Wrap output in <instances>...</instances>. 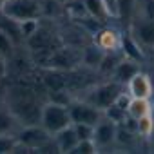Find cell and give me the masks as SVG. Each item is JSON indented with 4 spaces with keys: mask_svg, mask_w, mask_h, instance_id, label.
Masks as SVG:
<instances>
[{
    "mask_svg": "<svg viewBox=\"0 0 154 154\" xmlns=\"http://www.w3.org/2000/svg\"><path fill=\"white\" fill-rule=\"evenodd\" d=\"M6 100L9 105V111L15 114V118L26 125L40 123L42 116V105L36 103L35 93L27 87H13L9 93H6Z\"/></svg>",
    "mask_w": 154,
    "mask_h": 154,
    "instance_id": "obj_1",
    "label": "cell"
},
{
    "mask_svg": "<svg viewBox=\"0 0 154 154\" xmlns=\"http://www.w3.org/2000/svg\"><path fill=\"white\" fill-rule=\"evenodd\" d=\"M40 123L54 136L58 131L69 127L72 123L71 114H69V107L56 103V102H47L42 105V116H40Z\"/></svg>",
    "mask_w": 154,
    "mask_h": 154,
    "instance_id": "obj_2",
    "label": "cell"
},
{
    "mask_svg": "<svg viewBox=\"0 0 154 154\" xmlns=\"http://www.w3.org/2000/svg\"><path fill=\"white\" fill-rule=\"evenodd\" d=\"M0 13L4 18L20 24L24 20L40 17V2L38 0H6Z\"/></svg>",
    "mask_w": 154,
    "mask_h": 154,
    "instance_id": "obj_3",
    "label": "cell"
},
{
    "mask_svg": "<svg viewBox=\"0 0 154 154\" xmlns=\"http://www.w3.org/2000/svg\"><path fill=\"white\" fill-rule=\"evenodd\" d=\"M17 140L20 145H24L27 150H38L40 147H44L47 141L53 140V134L40 123H31V125H24L22 131L17 134Z\"/></svg>",
    "mask_w": 154,
    "mask_h": 154,
    "instance_id": "obj_4",
    "label": "cell"
},
{
    "mask_svg": "<svg viewBox=\"0 0 154 154\" xmlns=\"http://www.w3.org/2000/svg\"><path fill=\"white\" fill-rule=\"evenodd\" d=\"M123 93V85L120 84V82H116V80H112V82H107V84H102V85H98L93 93H91V96H89V103H93L94 107H98V109H102V111H105L111 103H114L116 102V98L120 96Z\"/></svg>",
    "mask_w": 154,
    "mask_h": 154,
    "instance_id": "obj_5",
    "label": "cell"
},
{
    "mask_svg": "<svg viewBox=\"0 0 154 154\" xmlns=\"http://www.w3.org/2000/svg\"><path fill=\"white\" fill-rule=\"evenodd\" d=\"M69 114L72 123H89L98 125L103 120V111L89 102H72L69 103Z\"/></svg>",
    "mask_w": 154,
    "mask_h": 154,
    "instance_id": "obj_6",
    "label": "cell"
},
{
    "mask_svg": "<svg viewBox=\"0 0 154 154\" xmlns=\"http://www.w3.org/2000/svg\"><path fill=\"white\" fill-rule=\"evenodd\" d=\"M78 60H80V56L76 54L72 49H69V47L54 49V51L49 53V58H47L51 69H62V71L74 67L76 63H78Z\"/></svg>",
    "mask_w": 154,
    "mask_h": 154,
    "instance_id": "obj_7",
    "label": "cell"
},
{
    "mask_svg": "<svg viewBox=\"0 0 154 154\" xmlns=\"http://www.w3.org/2000/svg\"><path fill=\"white\" fill-rule=\"evenodd\" d=\"M94 44L103 51V53H114L122 49V35L112 29V27H103L96 33Z\"/></svg>",
    "mask_w": 154,
    "mask_h": 154,
    "instance_id": "obj_8",
    "label": "cell"
},
{
    "mask_svg": "<svg viewBox=\"0 0 154 154\" xmlns=\"http://www.w3.org/2000/svg\"><path fill=\"white\" fill-rule=\"evenodd\" d=\"M127 91L131 98H150L152 96V84L145 72H136L127 82Z\"/></svg>",
    "mask_w": 154,
    "mask_h": 154,
    "instance_id": "obj_9",
    "label": "cell"
},
{
    "mask_svg": "<svg viewBox=\"0 0 154 154\" xmlns=\"http://www.w3.org/2000/svg\"><path fill=\"white\" fill-rule=\"evenodd\" d=\"M116 131H118V123L111 122V120H102L96 127H94V141L96 145H109L116 140Z\"/></svg>",
    "mask_w": 154,
    "mask_h": 154,
    "instance_id": "obj_10",
    "label": "cell"
},
{
    "mask_svg": "<svg viewBox=\"0 0 154 154\" xmlns=\"http://www.w3.org/2000/svg\"><path fill=\"white\" fill-rule=\"evenodd\" d=\"M140 62H136V60H131V58H122V62L116 65V69H114V72H112V76H114V80L116 82H120L122 85H127V82L132 78V76L136 74V72H140V65H138Z\"/></svg>",
    "mask_w": 154,
    "mask_h": 154,
    "instance_id": "obj_11",
    "label": "cell"
},
{
    "mask_svg": "<svg viewBox=\"0 0 154 154\" xmlns=\"http://www.w3.org/2000/svg\"><path fill=\"white\" fill-rule=\"evenodd\" d=\"M53 140L56 141L60 152H71V150L74 149V145L80 141V138H78V134H76V129H74L72 123H71L69 127L58 131V132L53 136Z\"/></svg>",
    "mask_w": 154,
    "mask_h": 154,
    "instance_id": "obj_12",
    "label": "cell"
},
{
    "mask_svg": "<svg viewBox=\"0 0 154 154\" xmlns=\"http://www.w3.org/2000/svg\"><path fill=\"white\" fill-rule=\"evenodd\" d=\"M82 2H84V6L87 9L89 17L98 20V22H105L114 15L105 0H82Z\"/></svg>",
    "mask_w": 154,
    "mask_h": 154,
    "instance_id": "obj_13",
    "label": "cell"
},
{
    "mask_svg": "<svg viewBox=\"0 0 154 154\" xmlns=\"http://www.w3.org/2000/svg\"><path fill=\"white\" fill-rule=\"evenodd\" d=\"M44 84L49 91H63L67 89V78L62 69H49L44 74Z\"/></svg>",
    "mask_w": 154,
    "mask_h": 154,
    "instance_id": "obj_14",
    "label": "cell"
},
{
    "mask_svg": "<svg viewBox=\"0 0 154 154\" xmlns=\"http://www.w3.org/2000/svg\"><path fill=\"white\" fill-rule=\"evenodd\" d=\"M152 112V103L150 98H131L129 107H127V114L134 120H140L141 116Z\"/></svg>",
    "mask_w": 154,
    "mask_h": 154,
    "instance_id": "obj_15",
    "label": "cell"
},
{
    "mask_svg": "<svg viewBox=\"0 0 154 154\" xmlns=\"http://www.w3.org/2000/svg\"><path fill=\"white\" fill-rule=\"evenodd\" d=\"M136 38L145 45H154V20L145 18L136 24Z\"/></svg>",
    "mask_w": 154,
    "mask_h": 154,
    "instance_id": "obj_16",
    "label": "cell"
},
{
    "mask_svg": "<svg viewBox=\"0 0 154 154\" xmlns=\"http://www.w3.org/2000/svg\"><path fill=\"white\" fill-rule=\"evenodd\" d=\"M122 51H123L125 58H131V60H136V62L143 60V53H141L138 42L132 36H122Z\"/></svg>",
    "mask_w": 154,
    "mask_h": 154,
    "instance_id": "obj_17",
    "label": "cell"
},
{
    "mask_svg": "<svg viewBox=\"0 0 154 154\" xmlns=\"http://www.w3.org/2000/svg\"><path fill=\"white\" fill-rule=\"evenodd\" d=\"M49 42H51V35H49V31H45V29H42V27H38V31H36L33 36L27 38V44H29L33 49H38V51L47 49Z\"/></svg>",
    "mask_w": 154,
    "mask_h": 154,
    "instance_id": "obj_18",
    "label": "cell"
},
{
    "mask_svg": "<svg viewBox=\"0 0 154 154\" xmlns=\"http://www.w3.org/2000/svg\"><path fill=\"white\" fill-rule=\"evenodd\" d=\"M103 116L107 118V120H111V122H114V123H123L125 120H127V109H123L122 105H118L116 102L114 103H111L105 111H103Z\"/></svg>",
    "mask_w": 154,
    "mask_h": 154,
    "instance_id": "obj_19",
    "label": "cell"
},
{
    "mask_svg": "<svg viewBox=\"0 0 154 154\" xmlns=\"http://www.w3.org/2000/svg\"><path fill=\"white\" fill-rule=\"evenodd\" d=\"M152 132H154V116H152V112H149V114L141 116L140 120H136V134L138 136L149 138Z\"/></svg>",
    "mask_w": 154,
    "mask_h": 154,
    "instance_id": "obj_20",
    "label": "cell"
},
{
    "mask_svg": "<svg viewBox=\"0 0 154 154\" xmlns=\"http://www.w3.org/2000/svg\"><path fill=\"white\" fill-rule=\"evenodd\" d=\"M65 9H67L69 17L74 18V20H84L85 17H89V13H87L82 0H71V2L65 4Z\"/></svg>",
    "mask_w": 154,
    "mask_h": 154,
    "instance_id": "obj_21",
    "label": "cell"
},
{
    "mask_svg": "<svg viewBox=\"0 0 154 154\" xmlns=\"http://www.w3.org/2000/svg\"><path fill=\"white\" fill-rule=\"evenodd\" d=\"M18 120L15 118V114L8 109H0V134H9L11 131H13V127H15V123H17Z\"/></svg>",
    "mask_w": 154,
    "mask_h": 154,
    "instance_id": "obj_22",
    "label": "cell"
},
{
    "mask_svg": "<svg viewBox=\"0 0 154 154\" xmlns=\"http://www.w3.org/2000/svg\"><path fill=\"white\" fill-rule=\"evenodd\" d=\"M103 54H105V53H103L96 44H94V45H91V47H87V49H85L84 62H85V63H89V65H93V67H100Z\"/></svg>",
    "mask_w": 154,
    "mask_h": 154,
    "instance_id": "obj_23",
    "label": "cell"
},
{
    "mask_svg": "<svg viewBox=\"0 0 154 154\" xmlns=\"http://www.w3.org/2000/svg\"><path fill=\"white\" fill-rule=\"evenodd\" d=\"M122 62V58H118L116 56V51L114 53H105L103 54V58H102V63H100V71L102 72H114V69H116V65Z\"/></svg>",
    "mask_w": 154,
    "mask_h": 154,
    "instance_id": "obj_24",
    "label": "cell"
},
{
    "mask_svg": "<svg viewBox=\"0 0 154 154\" xmlns=\"http://www.w3.org/2000/svg\"><path fill=\"white\" fill-rule=\"evenodd\" d=\"M96 150H98V145L94 140H80L69 154H94Z\"/></svg>",
    "mask_w": 154,
    "mask_h": 154,
    "instance_id": "obj_25",
    "label": "cell"
},
{
    "mask_svg": "<svg viewBox=\"0 0 154 154\" xmlns=\"http://www.w3.org/2000/svg\"><path fill=\"white\" fill-rule=\"evenodd\" d=\"M17 145H18L17 136H11V134H0V154L15 152Z\"/></svg>",
    "mask_w": 154,
    "mask_h": 154,
    "instance_id": "obj_26",
    "label": "cell"
},
{
    "mask_svg": "<svg viewBox=\"0 0 154 154\" xmlns=\"http://www.w3.org/2000/svg\"><path fill=\"white\" fill-rule=\"evenodd\" d=\"M18 27H20V35L27 40L29 36H33V35L38 31L40 24H38V18H29V20L20 22V24H18Z\"/></svg>",
    "mask_w": 154,
    "mask_h": 154,
    "instance_id": "obj_27",
    "label": "cell"
},
{
    "mask_svg": "<svg viewBox=\"0 0 154 154\" xmlns=\"http://www.w3.org/2000/svg\"><path fill=\"white\" fill-rule=\"evenodd\" d=\"M134 9V0H116V15L120 18H129Z\"/></svg>",
    "mask_w": 154,
    "mask_h": 154,
    "instance_id": "obj_28",
    "label": "cell"
},
{
    "mask_svg": "<svg viewBox=\"0 0 154 154\" xmlns=\"http://www.w3.org/2000/svg\"><path fill=\"white\" fill-rule=\"evenodd\" d=\"M134 131L132 129H129L127 125H123V123H120L118 125V131H116V141H120V143H132L134 141Z\"/></svg>",
    "mask_w": 154,
    "mask_h": 154,
    "instance_id": "obj_29",
    "label": "cell"
},
{
    "mask_svg": "<svg viewBox=\"0 0 154 154\" xmlns=\"http://www.w3.org/2000/svg\"><path fill=\"white\" fill-rule=\"evenodd\" d=\"M76 129L80 140H94V127L96 125H89V123H72Z\"/></svg>",
    "mask_w": 154,
    "mask_h": 154,
    "instance_id": "obj_30",
    "label": "cell"
},
{
    "mask_svg": "<svg viewBox=\"0 0 154 154\" xmlns=\"http://www.w3.org/2000/svg\"><path fill=\"white\" fill-rule=\"evenodd\" d=\"M11 49H13V40H11V36L0 27V54L2 56H8L9 53H11Z\"/></svg>",
    "mask_w": 154,
    "mask_h": 154,
    "instance_id": "obj_31",
    "label": "cell"
},
{
    "mask_svg": "<svg viewBox=\"0 0 154 154\" xmlns=\"http://www.w3.org/2000/svg\"><path fill=\"white\" fill-rule=\"evenodd\" d=\"M8 71H9V65H8L6 56H0V80H4V78H6Z\"/></svg>",
    "mask_w": 154,
    "mask_h": 154,
    "instance_id": "obj_32",
    "label": "cell"
},
{
    "mask_svg": "<svg viewBox=\"0 0 154 154\" xmlns=\"http://www.w3.org/2000/svg\"><path fill=\"white\" fill-rule=\"evenodd\" d=\"M145 13L147 18L154 20V0H145Z\"/></svg>",
    "mask_w": 154,
    "mask_h": 154,
    "instance_id": "obj_33",
    "label": "cell"
},
{
    "mask_svg": "<svg viewBox=\"0 0 154 154\" xmlns=\"http://www.w3.org/2000/svg\"><path fill=\"white\" fill-rule=\"evenodd\" d=\"M105 2L109 4V8H111V9H112V13L116 15V0H105Z\"/></svg>",
    "mask_w": 154,
    "mask_h": 154,
    "instance_id": "obj_34",
    "label": "cell"
},
{
    "mask_svg": "<svg viewBox=\"0 0 154 154\" xmlns=\"http://www.w3.org/2000/svg\"><path fill=\"white\" fill-rule=\"evenodd\" d=\"M54 2H58V4H63V6H65L67 2H71V0H54Z\"/></svg>",
    "mask_w": 154,
    "mask_h": 154,
    "instance_id": "obj_35",
    "label": "cell"
},
{
    "mask_svg": "<svg viewBox=\"0 0 154 154\" xmlns=\"http://www.w3.org/2000/svg\"><path fill=\"white\" fill-rule=\"evenodd\" d=\"M4 2H6V0H0V9H2V6H4Z\"/></svg>",
    "mask_w": 154,
    "mask_h": 154,
    "instance_id": "obj_36",
    "label": "cell"
},
{
    "mask_svg": "<svg viewBox=\"0 0 154 154\" xmlns=\"http://www.w3.org/2000/svg\"><path fill=\"white\" fill-rule=\"evenodd\" d=\"M0 56H2V54H0Z\"/></svg>",
    "mask_w": 154,
    "mask_h": 154,
    "instance_id": "obj_37",
    "label": "cell"
}]
</instances>
